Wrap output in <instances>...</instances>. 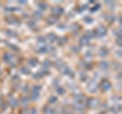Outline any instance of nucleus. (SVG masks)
<instances>
[{
  "mask_svg": "<svg viewBox=\"0 0 122 114\" xmlns=\"http://www.w3.org/2000/svg\"><path fill=\"white\" fill-rule=\"evenodd\" d=\"M96 31H97L98 38H103L108 34V29H107L104 25H100L98 28H96Z\"/></svg>",
  "mask_w": 122,
  "mask_h": 114,
  "instance_id": "f257e3e1",
  "label": "nucleus"
},
{
  "mask_svg": "<svg viewBox=\"0 0 122 114\" xmlns=\"http://www.w3.org/2000/svg\"><path fill=\"white\" fill-rule=\"evenodd\" d=\"M100 89L103 91V92H108V91L112 88V85L111 83L109 81H107V79H104V81H102L101 83H100Z\"/></svg>",
  "mask_w": 122,
  "mask_h": 114,
  "instance_id": "f03ea898",
  "label": "nucleus"
},
{
  "mask_svg": "<svg viewBox=\"0 0 122 114\" xmlns=\"http://www.w3.org/2000/svg\"><path fill=\"white\" fill-rule=\"evenodd\" d=\"M98 89H99V86L97 85V83L95 81H92L87 83V90H89L91 93H97Z\"/></svg>",
  "mask_w": 122,
  "mask_h": 114,
  "instance_id": "7ed1b4c3",
  "label": "nucleus"
},
{
  "mask_svg": "<svg viewBox=\"0 0 122 114\" xmlns=\"http://www.w3.org/2000/svg\"><path fill=\"white\" fill-rule=\"evenodd\" d=\"M46 38H47V41H49L50 43H54V42H56V41H58V36L56 35V34H54V33H49L47 36H46Z\"/></svg>",
  "mask_w": 122,
  "mask_h": 114,
  "instance_id": "20e7f679",
  "label": "nucleus"
},
{
  "mask_svg": "<svg viewBox=\"0 0 122 114\" xmlns=\"http://www.w3.org/2000/svg\"><path fill=\"white\" fill-rule=\"evenodd\" d=\"M90 41H91V39L85 34V35H83V36L81 38V39H79V45H81V46H85V45H89V44H90Z\"/></svg>",
  "mask_w": 122,
  "mask_h": 114,
  "instance_id": "39448f33",
  "label": "nucleus"
},
{
  "mask_svg": "<svg viewBox=\"0 0 122 114\" xmlns=\"http://www.w3.org/2000/svg\"><path fill=\"white\" fill-rule=\"evenodd\" d=\"M99 65H100V68L102 70H108L110 68V63L107 60H102Z\"/></svg>",
  "mask_w": 122,
  "mask_h": 114,
  "instance_id": "423d86ee",
  "label": "nucleus"
},
{
  "mask_svg": "<svg viewBox=\"0 0 122 114\" xmlns=\"http://www.w3.org/2000/svg\"><path fill=\"white\" fill-rule=\"evenodd\" d=\"M108 54H109V50L107 48H105V47H103V48H101L100 50H99V56L102 57V58H105V57H107V56H108Z\"/></svg>",
  "mask_w": 122,
  "mask_h": 114,
  "instance_id": "0eeeda50",
  "label": "nucleus"
},
{
  "mask_svg": "<svg viewBox=\"0 0 122 114\" xmlns=\"http://www.w3.org/2000/svg\"><path fill=\"white\" fill-rule=\"evenodd\" d=\"M37 52L39 54H44V53H48L49 52V47L48 46H42V47H39L38 48Z\"/></svg>",
  "mask_w": 122,
  "mask_h": 114,
  "instance_id": "6e6552de",
  "label": "nucleus"
},
{
  "mask_svg": "<svg viewBox=\"0 0 122 114\" xmlns=\"http://www.w3.org/2000/svg\"><path fill=\"white\" fill-rule=\"evenodd\" d=\"M53 11V13H55V14H57V16H61V14H63L64 13V9L62 8V7H55L54 9L52 10Z\"/></svg>",
  "mask_w": 122,
  "mask_h": 114,
  "instance_id": "1a4fd4ad",
  "label": "nucleus"
},
{
  "mask_svg": "<svg viewBox=\"0 0 122 114\" xmlns=\"http://www.w3.org/2000/svg\"><path fill=\"white\" fill-rule=\"evenodd\" d=\"M50 65H51V61L49 59H46L45 61L43 62V64H42V68H45V70L46 71H48V69H49V67H50Z\"/></svg>",
  "mask_w": 122,
  "mask_h": 114,
  "instance_id": "9d476101",
  "label": "nucleus"
},
{
  "mask_svg": "<svg viewBox=\"0 0 122 114\" xmlns=\"http://www.w3.org/2000/svg\"><path fill=\"white\" fill-rule=\"evenodd\" d=\"M29 64L32 67H35L37 66V64H38V59L37 58H30L29 59Z\"/></svg>",
  "mask_w": 122,
  "mask_h": 114,
  "instance_id": "9b49d317",
  "label": "nucleus"
},
{
  "mask_svg": "<svg viewBox=\"0 0 122 114\" xmlns=\"http://www.w3.org/2000/svg\"><path fill=\"white\" fill-rule=\"evenodd\" d=\"M79 79H81V82L86 83L87 82V79H89V77H87V74L85 73H81V74H79Z\"/></svg>",
  "mask_w": 122,
  "mask_h": 114,
  "instance_id": "f8f14e48",
  "label": "nucleus"
},
{
  "mask_svg": "<svg viewBox=\"0 0 122 114\" xmlns=\"http://www.w3.org/2000/svg\"><path fill=\"white\" fill-rule=\"evenodd\" d=\"M82 67L85 69H92V62H89V61H83V63H81Z\"/></svg>",
  "mask_w": 122,
  "mask_h": 114,
  "instance_id": "ddd939ff",
  "label": "nucleus"
},
{
  "mask_svg": "<svg viewBox=\"0 0 122 114\" xmlns=\"http://www.w3.org/2000/svg\"><path fill=\"white\" fill-rule=\"evenodd\" d=\"M37 40L39 41V43H46V42H47V38L45 36H39L37 38Z\"/></svg>",
  "mask_w": 122,
  "mask_h": 114,
  "instance_id": "4468645a",
  "label": "nucleus"
},
{
  "mask_svg": "<svg viewBox=\"0 0 122 114\" xmlns=\"http://www.w3.org/2000/svg\"><path fill=\"white\" fill-rule=\"evenodd\" d=\"M56 90H57L56 92L58 93L59 95H64V94H65V90H64V88H62V87H58Z\"/></svg>",
  "mask_w": 122,
  "mask_h": 114,
  "instance_id": "2eb2a0df",
  "label": "nucleus"
},
{
  "mask_svg": "<svg viewBox=\"0 0 122 114\" xmlns=\"http://www.w3.org/2000/svg\"><path fill=\"white\" fill-rule=\"evenodd\" d=\"M38 6L40 7V9L41 10H46V8H47V4L46 3H38Z\"/></svg>",
  "mask_w": 122,
  "mask_h": 114,
  "instance_id": "dca6fc26",
  "label": "nucleus"
},
{
  "mask_svg": "<svg viewBox=\"0 0 122 114\" xmlns=\"http://www.w3.org/2000/svg\"><path fill=\"white\" fill-rule=\"evenodd\" d=\"M85 57L86 58H92V57H93V52H92L91 50H87L86 52V54H85Z\"/></svg>",
  "mask_w": 122,
  "mask_h": 114,
  "instance_id": "f3484780",
  "label": "nucleus"
},
{
  "mask_svg": "<svg viewBox=\"0 0 122 114\" xmlns=\"http://www.w3.org/2000/svg\"><path fill=\"white\" fill-rule=\"evenodd\" d=\"M5 11H8V12H12V11H16L17 8H15V7H5Z\"/></svg>",
  "mask_w": 122,
  "mask_h": 114,
  "instance_id": "a211bd4d",
  "label": "nucleus"
},
{
  "mask_svg": "<svg viewBox=\"0 0 122 114\" xmlns=\"http://www.w3.org/2000/svg\"><path fill=\"white\" fill-rule=\"evenodd\" d=\"M58 41H59V44L60 45H63V44H65L66 43V38H62V39H61V38H59L58 39Z\"/></svg>",
  "mask_w": 122,
  "mask_h": 114,
  "instance_id": "6ab92c4d",
  "label": "nucleus"
},
{
  "mask_svg": "<svg viewBox=\"0 0 122 114\" xmlns=\"http://www.w3.org/2000/svg\"><path fill=\"white\" fill-rule=\"evenodd\" d=\"M93 18H92L91 16H86V18H85V21H86L87 24H91V22H93Z\"/></svg>",
  "mask_w": 122,
  "mask_h": 114,
  "instance_id": "aec40b11",
  "label": "nucleus"
},
{
  "mask_svg": "<svg viewBox=\"0 0 122 114\" xmlns=\"http://www.w3.org/2000/svg\"><path fill=\"white\" fill-rule=\"evenodd\" d=\"M115 54L118 56V57H120V58H122V49H119V50H117L115 52Z\"/></svg>",
  "mask_w": 122,
  "mask_h": 114,
  "instance_id": "412c9836",
  "label": "nucleus"
},
{
  "mask_svg": "<svg viewBox=\"0 0 122 114\" xmlns=\"http://www.w3.org/2000/svg\"><path fill=\"white\" fill-rule=\"evenodd\" d=\"M57 101V98L56 97H50V100H49V103H55Z\"/></svg>",
  "mask_w": 122,
  "mask_h": 114,
  "instance_id": "4be33fe9",
  "label": "nucleus"
},
{
  "mask_svg": "<svg viewBox=\"0 0 122 114\" xmlns=\"http://www.w3.org/2000/svg\"><path fill=\"white\" fill-rule=\"evenodd\" d=\"M21 71H22V73H28L29 74V73H30V69H28V68H26V67H21Z\"/></svg>",
  "mask_w": 122,
  "mask_h": 114,
  "instance_id": "5701e85b",
  "label": "nucleus"
},
{
  "mask_svg": "<svg viewBox=\"0 0 122 114\" xmlns=\"http://www.w3.org/2000/svg\"><path fill=\"white\" fill-rule=\"evenodd\" d=\"M118 22H119V25H120V26H122V16L119 17V18H118Z\"/></svg>",
  "mask_w": 122,
  "mask_h": 114,
  "instance_id": "b1692460",
  "label": "nucleus"
}]
</instances>
